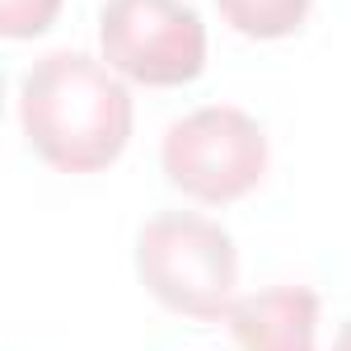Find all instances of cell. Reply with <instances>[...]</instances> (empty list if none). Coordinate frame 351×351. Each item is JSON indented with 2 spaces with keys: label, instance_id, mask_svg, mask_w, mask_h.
Masks as SVG:
<instances>
[{
  "label": "cell",
  "instance_id": "6da1fadb",
  "mask_svg": "<svg viewBox=\"0 0 351 351\" xmlns=\"http://www.w3.org/2000/svg\"><path fill=\"white\" fill-rule=\"evenodd\" d=\"M33 150L56 173H104L132 141V94L84 52H47L19 99Z\"/></svg>",
  "mask_w": 351,
  "mask_h": 351
},
{
  "label": "cell",
  "instance_id": "7a4b0ae2",
  "mask_svg": "<svg viewBox=\"0 0 351 351\" xmlns=\"http://www.w3.org/2000/svg\"><path fill=\"white\" fill-rule=\"evenodd\" d=\"M136 271L164 309L211 324L225 319L239 286L234 239L202 211H160L136 239Z\"/></svg>",
  "mask_w": 351,
  "mask_h": 351
},
{
  "label": "cell",
  "instance_id": "3957f363",
  "mask_svg": "<svg viewBox=\"0 0 351 351\" xmlns=\"http://www.w3.org/2000/svg\"><path fill=\"white\" fill-rule=\"evenodd\" d=\"M160 160L169 183L192 202L230 206L258 188L267 169V136L239 108H197L169 127Z\"/></svg>",
  "mask_w": 351,
  "mask_h": 351
},
{
  "label": "cell",
  "instance_id": "277c9868",
  "mask_svg": "<svg viewBox=\"0 0 351 351\" xmlns=\"http://www.w3.org/2000/svg\"><path fill=\"white\" fill-rule=\"evenodd\" d=\"M99 47L117 75L150 89H169L202 75L206 24L188 0H108Z\"/></svg>",
  "mask_w": 351,
  "mask_h": 351
},
{
  "label": "cell",
  "instance_id": "5b68a950",
  "mask_svg": "<svg viewBox=\"0 0 351 351\" xmlns=\"http://www.w3.org/2000/svg\"><path fill=\"white\" fill-rule=\"evenodd\" d=\"M243 351H314L319 295L309 286H263L225 309Z\"/></svg>",
  "mask_w": 351,
  "mask_h": 351
},
{
  "label": "cell",
  "instance_id": "8992f818",
  "mask_svg": "<svg viewBox=\"0 0 351 351\" xmlns=\"http://www.w3.org/2000/svg\"><path fill=\"white\" fill-rule=\"evenodd\" d=\"M225 24L243 38H286L304 24L309 0H216Z\"/></svg>",
  "mask_w": 351,
  "mask_h": 351
},
{
  "label": "cell",
  "instance_id": "52a82bcc",
  "mask_svg": "<svg viewBox=\"0 0 351 351\" xmlns=\"http://www.w3.org/2000/svg\"><path fill=\"white\" fill-rule=\"evenodd\" d=\"M61 14V0H0V38H38Z\"/></svg>",
  "mask_w": 351,
  "mask_h": 351
},
{
  "label": "cell",
  "instance_id": "ba28073f",
  "mask_svg": "<svg viewBox=\"0 0 351 351\" xmlns=\"http://www.w3.org/2000/svg\"><path fill=\"white\" fill-rule=\"evenodd\" d=\"M0 108H5V84H0Z\"/></svg>",
  "mask_w": 351,
  "mask_h": 351
}]
</instances>
